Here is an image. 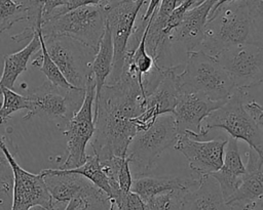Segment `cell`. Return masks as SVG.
Returning a JSON list of instances; mask_svg holds the SVG:
<instances>
[{
	"label": "cell",
	"mask_w": 263,
	"mask_h": 210,
	"mask_svg": "<svg viewBox=\"0 0 263 210\" xmlns=\"http://www.w3.org/2000/svg\"><path fill=\"white\" fill-rule=\"evenodd\" d=\"M0 149L3 151L12 172L11 210H28L33 206H43L49 210H59L43 181L41 174H33L23 169L0 136Z\"/></svg>",
	"instance_id": "obj_13"
},
{
	"label": "cell",
	"mask_w": 263,
	"mask_h": 210,
	"mask_svg": "<svg viewBox=\"0 0 263 210\" xmlns=\"http://www.w3.org/2000/svg\"><path fill=\"white\" fill-rule=\"evenodd\" d=\"M86 207H84V205L78 201V200H72L70 201L64 210H78V209H85Z\"/></svg>",
	"instance_id": "obj_35"
},
{
	"label": "cell",
	"mask_w": 263,
	"mask_h": 210,
	"mask_svg": "<svg viewBox=\"0 0 263 210\" xmlns=\"http://www.w3.org/2000/svg\"><path fill=\"white\" fill-rule=\"evenodd\" d=\"M179 135L173 114L159 116L152 126L139 131L132 139L125 155L132 175H147L155 167L160 155L175 145Z\"/></svg>",
	"instance_id": "obj_5"
},
{
	"label": "cell",
	"mask_w": 263,
	"mask_h": 210,
	"mask_svg": "<svg viewBox=\"0 0 263 210\" xmlns=\"http://www.w3.org/2000/svg\"><path fill=\"white\" fill-rule=\"evenodd\" d=\"M40 29L38 30L40 43H41L40 54L32 61V66L36 67L40 72H42L46 76L47 81H49L53 85H57V86H60L63 88H67V89L74 88L71 84L68 83V81L65 79V77L63 76V74L61 73V71L59 70L57 65L53 62V60L50 58L49 54L47 53L45 43L43 40V36L41 34Z\"/></svg>",
	"instance_id": "obj_26"
},
{
	"label": "cell",
	"mask_w": 263,
	"mask_h": 210,
	"mask_svg": "<svg viewBox=\"0 0 263 210\" xmlns=\"http://www.w3.org/2000/svg\"><path fill=\"white\" fill-rule=\"evenodd\" d=\"M180 66H170L163 79L155 89L145 97L144 110L134 121L139 131L148 129L159 116L173 114L177 98L180 94L176 82V74Z\"/></svg>",
	"instance_id": "obj_15"
},
{
	"label": "cell",
	"mask_w": 263,
	"mask_h": 210,
	"mask_svg": "<svg viewBox=\"0 0 263 210\" xmlns=\"http://www.w3.org/2000/svg\"><path fill=\"white\" fill-rule=\"evenodd\" d=\"M249 91L235 88L232 95L202 122L200 138L213 129H224L230 137L246 141L250 149L263 157V130L246 108Z\"/></svg>",
	"instance_id": "obj_4"
},
{
	"label": "cell",
	"mask_w": 263,
	"mask_h": 210,
	"mask_svg": "<svg viewBox=\"0 0 263 210\" xmlns=\"http://www.w3.org/2000/svg\"><path fill=\"white\" fill-rule=\"evenodd\" d=\"M42 3V24L59 8L67 6L69 0H40ZM41 24V25H42Z\"/></svg>",
	"instance_id": "obj_30"
},
{
	"label": "cell",
	"mask_w": 263,
	"mask_h": 210,
	"mask_svg": "<svg viewBox=\"0 0 263 210\" xmlns=\"http://www.w3.org/2000/svg\"><path fill=\"white\" fill-rule=\"evenodd\" d=\"M251 20L246 0H234L210 12L197 50L217 57L224 50L249 43Z\"/></svg>",
	"instance_id": "obj_2"
},
{
	"label": "cell",
	"mask_w": 263,
	"mask_h": 210,
	"mask_svg": "<svg viewBox=\"0 0 263 210\" xmlns=\"http://www.w3.org/2000/svg\"><path fill=\"white\" fill-rule=\"evenodd\" d=\"M54 203L80 201L84 207L109 202L107 195L80 174L61 169H44L40 172Z\"/></svg>",
	"instance_id": "obj_12"
},
{
	"label": "cell",
	"mask_w": 263,
	"mask_h": 210,
	"mask_svg": "<svg viewBox=\"0 0 263 210\" xmlns=\"http://www.w3.org/2000/svg\"><path fill=\"white\" fill-rule=\"evenodd\" d=\"M27 20L28 26L18 34L12 35L14 42L32 39L42 24V3L40 0H0V34L9 30L15 23Z\"/></svg>",
	"instance_id": "obj_17"
},
{
	"label": "cell",
	"mask_w": 263,
	"mask_h": 210,
	"mask_svg": "<svg viewBox=\"0 0 263 210\" xmlns=\"http://www.w3.org/2000/svg\"><path fill=\"white\" fill-rule=\"evenodd\" d=\"M38 30L26 47L17 52L4 55L3 72L0 79V94L3 88H13L17 77L23 72L27 71V65L30 57L41 47Z\"/></svg>",
	"instance_id": "obj_23"
},
{
	"label": "cell",
	"mask_w": 263,
	"mask_h": 210,
	"mask_svg": "<svg viewBox=\"0 0 263 210\" xmlns=\"http://www.w3.org/2000/svg\"><path fill=\"white\" fill-rule=\"evenodd\" d=\"M106 29L104 8L98 5L81 6L48 18L41 25L43 38L69 37L98 51Z\"/></svg>",
	"instance_id": "obj_6"
},
{
	"label": "cell",
	"mask_w": 263,
	"mask_h": 210,
	"mask_svg": "<svg viewBox=\"0 0 263 210\" xmlns=\"http://www.w3.org/2000/svg\"><path fill=\"white\" fill-rule=\"evenodd\" d=\"M230 1H234V0H219L214 6H213V8L211 9V11H213L214 9H216L218 6H220V5H222V4H224V3H227V2H230ZM210 11V12H211Z\"/></svg>",
	"instance_id": "obj_37"
},
{
	"label": "cell",
	"mask_w": 263,
	"mask_h": 210,
	"mask_svg": "<svg viewBox=\"0 0 263 210\" xmlns=\"http://www.w3.org/2000/svg\"><path fill=\"white\" fill-rule=\"evenodd\" d=\"M182 193L176 191L158 195L145 202V210H181Z\"/></svg>",
	"instance_id": "obj_29"
},
{
	"label": "cell",
	"mask_w": 263,
	"mask_h": 210,
	"mask_svg": "<svg viewBox=\"0 0 263 210\" xmlns=\"http://www.w3.org/2000/svg\"><path fill=\"white\" fill-rule=\"evenodd\" d=\"M113 56L114 51L111 33L106 26L104 35L100 41L98 51L91 65V74L96 84V95L99 94L102 87L106 84V81L112 72Z\"/></svg>",
	"instance_id": "obj_24"
},
{
	"label": "cell",
	"mask_w": 263,
	"mask_h": 210,
	"mask_svg": "<svg viewBox=\"0 0 263 210\" xmlns=\"http://www.w3.org/2000/svg\"><path fill=\"white\" fill-rule=\"evenodd\" d=\"M251 20L249 43L263 47V0H246Z\"/></svg>",
	"instance_id": "obj_28"
},
{
	"label": "cell",
	"mask_w": 263,
	"mask_h": 210,
	"mask_svg": "<svg viewBox=\"0 0 263 210\" xmlns=\"http://www.w3.org/2000/svg\"><path fill=\"white\" fill-rule=\"evenodd\" d=\"M245 173L246 165L242 162L237 140L229 137L225 146L221 169L210 174L218 181L225 200L237 190Z\"/></svg>",
	"instance_id": "obj_21"
},
{
	"label": "cell",
	"mask_w": 263,
	"mask_h": 210,
	"mask_svg": "<svg viewBox=\"0 0 263 210\" xmlns=\"http://www.w3.org/2000/svg\"><path fill=\"white\" fill-rule=\"evenodd\" d=\"M11 171L10 165L3 153V151L0 149V180H2L3 188L7 190L9 188V181L12 180V174H9Z\"/></svg>",
	"instance_id": "obj_31"
},
{
	"label": "cell",
	"mask_w": 263,
	"mask_h": 210,
	"mask_svg": "<svg viewBox=\"0 0 263 210\" xmlns=\"http://www.w3.org/2000/svg\"><path fill=\"white\" fill-rule=\"evenodd\" d=\"M161 0H149L148 2V6H147V9L145 11V13L141 16V18L139 19L140 22H143V23H148L151 15L153 14V12L155 11V9L158 7V5L160 4Z\"/></svg>",
	"instance_id": "obj_34"
},
{
	"label": "cell",
	"mask_w": 263,
	"mask_h": 210,
	"mask_svg": "<svg viewBox=\"0 0 263 210\" xmlns=\"http://www.w3.org/2000/svg\"><path fill=\"white\" fill-rule=\"evenodd\" d=\"M1 94L3 102L0 106V124L6 122L12 113L25 109L29 111L31 109V101L28 96L21 95L8 88H3Z\"/></svg>",
	"instance_id": "obj_27"
},
{
	"label": "cell",
	"mask_w": 263,
	"mask_h": 210,
	"mask_svg": "<svg viewBox=\"0 0 263 210\" xmlns=\"http://www.w3.org/2000/svg\"><path fill=\"white\" fill-rule=\"evenodd\" d=\"M103 0H69L68 1V4L67 6H65L64 8H59L57 9L50 16H54V15H58V14H62V13H65L67 11H70L72 9H75V8H78V7H81V6H86V5H98L102 2ZM45 23V22H44Z\"/></svg>",
	"instance_id": "obj_32"
},
{
	"label": "cell",
	"mask_w": 263,
	"mask_h": 210,
	"mask_svg": "<svg viewBox=\"0 0 263 210\" xmlns=\"http://www.w3.org/2000/svg\"><path fill=\"white\" fill-rule=\"evenodd\" d=\"M147 2L148 0H126L100 3L105 10L106 26L111 33L114 51L112 72L106 81L107 84L117 82L122 75L129 37L139 12Z\"/></svg>",
	"instance_id": "obj_9"
},
{
	"label": "cell",
	"mask_w": 263,
	"mask_h": 210,
	"mask_svg": "<svg viewBox=\"0 0 263 210\" xmlns=\"http://www.w3.org/2000/svg\"><path fill=\"white\" fill-rule=\"evenodd\" d=\"M226 139H196L187 134H180L174 148L187 160L189 168L198 175L212 174L223 165Z\"/></svg>",
	"instance_id": "obj_14"
},
{
	"label": "cell",
	"mask_w": 263,
	"mask_h": 210,
	"mask_svg": "<svg viewBox=\"0 0 263 210\" xmlns=\"http://www.w3.org/2000/svg\"><path fill=\"white\" fill-rule=\"evenodd\" d=\"M85 90L79 88H63L45 81L38 87L29 90L28 98L31 109L24 116V120L32 117L54 122L58 126H65L83 103Z\"/></svg>",
	"instance_id": "obj_7"
},
{
	"label": "cell",
	"mask_w": 263,
	"mask_h": 210,
	"mask_svg": "<svg viewBox=\"0 0 263 210\" xmlns=\"http://www.w3.org/2000/svg\"><path fill=\"white\" fill-rule=\"evenodd\" d=\"M65 171L82 175L91 181L97 187L103 191L109 199L111 198L112 190L109 178L103 170L101 162L96 155H87L85 162L81 166L73 169H66Z\"/></svg>",
	"instance_id": "obj_25"
},
{
	"label": "cell",
	"mask_w": 263,
	"mask_h": 210,
	"mask_svg": "<svg viewBox=\"0 0 263 210\" xmlns=\"http://www.w3.org/2000/svg\"><path fill=\"white\" fill-rule=\"evenodd\" d=\"M215 1H216V3H217V2H218V1H219V0H215Z\"/></svg>",
	"instance_id": "obj_40"
},
{
	"label": "cell",
	"mask_w": 263,
	"mask_h": 210,
	"mask_svg": "<svg viewBox=\"0 0 263 210\" xmlns=\"http://www.w3.org/2000/svg\"><path fill=\"white\" fill-rule=\"evenodd\" d=\"M81 210H109V202L104 203V204L92 205V206H89V207H87L85 209H81Z\"/></svg>",
	"instance_id": "obj_36"
},
{
	"label": "cell",
	"mask_w": 263,
	"mask_h": 210,
	"mask_svg": "<svg viewBox=\"0 0 263 210\" xmlns=\"http://www.w3.org/2000/svg\"><path fill=\"white\" fill-rule=\"evenodd\" d=\"M248 162L242 180L226 202L240 210H255L263 206V157L254 150L247 152Z\"/></svg>",
	"instance_id": "obj_18"
},
{
	"label": "cell",
	"mask_w": 263,
	"mask_h": 210,
	"mask_svg": "<svg viewBox=\"0 0 263 210\" xmlns=\"http://www.w3.org/2000/svg\"><path fill=\"white\" fill-rule=\"evenodd\" d=\"M180 93H198L212 101H226L235 87L216 57L196 50L187 53L183 70L176 74Z\"/></svg>",
	"instance_id": "obj_3"
},
{
	"label": "cell",
	"mask_w": 263,
	"mask_h": 210,
	"mask_svg": "<svg viewBox=\"0 0 263 210\" xmlns=\"http://www.w3.org/2000/svg\"><path fill=\"white\" fill-rule=\"evenodd\" d=\"M145 97L139 84L125 74L115 83H106L95 96V132L90 145L100 161L125 157L139 132L134 121L144 110Z\"/></svg>",
	"instance_id": "obj_1"
},
{
	"label": "cell",
	"mask_w": 263,
	"mask_h": 210,
	"mask_svg": "<svg viewBox=\"0 0 263 210\" xmlns=\"http://www.w3.org/2000/svg\"><path fill=\"white\" fill-rule=\"evenodd\" d=\"M199 183L182 193L181 210H233L223 197L218 181L210 174L198 175Z\"/></svg>",
	"instance_id": "obj_20"
},
{
	"label": "cell",
	"mask_w": 263,
	"mask_h": 210,
	"mask_svg": "<svg viewBox=\"0 0 263 210\" xmlns=\"http://www.w3.org/2000/svg\"><path fill=\"white\" fill-rule=\"evenodd\" d=\"M215 4V0H205L202 4L188 10L181 22L168 33L167 43L170 45L180 43L186 53L196 51L202 41L210 11Z\"/></svg>",
	"instance_id": "obj_19"
},
{
	"label": "cell",
	"mask_w": 263,
	"mask_h": 210,
	"mask_svg": "<svg viewBox=\"0 0 263 210\" xmlns=\"http://www.w3.org/2000/svg\"><path fill=\"white\" fill-rule=\"evenodd\" d=\"M246 108L250 115L254 118L256 123L262 128L263 130V107L259 104L254 99L248 100L246 103Z\"/></svg>",
	"instance_id": "obj_33"
},
{
	"label": "cell",
	"mask_w": 263,
	"mask_h": 210,
	"mask_svg": "<svg viewBox=\"0 0 263 210\" xmlns=\"http://www.w3.org/2000/svg\"><path fill=\"white\" fill-rule=\"evenodd\" d=\"M225 101H212L198 93H180L173 112L180 134L200 138L203 120Z\"/></svg>",
	"instance_id": "obj_16"
},
{
	"label": "cell",
	"mask_w": 263,
	"mask_h": 210,
	"mask_svg": "<svg viewBox=\"0 0 263 210\" xmlns=\"http://www.w3.org/2000/svg\"><path fill=\"white\" fill-rule=\"evenodd\" d=\"M28 210H49V209H47V208H45V207H43V206H39V205H37V206H33V207H31L30 209H28Z\"/></svg>",
	"instance_id": "obj_38"
},
{
	"label": "cell",
	"mask_w": 263,
	"mask_h": 210,
	"mask_svg": "<svg viewBox=\"0 0 263 210\" xmlns=\"http://www.w3.org/2000/svg\"><path fill=\"white\" fill-rule=\"evenodd\" d=\"M105 2H121V1H126V0H103Z\"/></svg>",
	"instance_id": "obj_39"
},
{
	"label": "cell",
	"mask_w": 263,
	"mask_h": 210,
	"mask_svg": "<svg viewBox=\"0 0 263 210\" xmlns=\"http://www.w3.org/2000/svg\"><path fill=\"white\" fill-rule=\"evenodd\" d=\"M78 210H81V209H78Z\"/></svg>",
	"instance_id": "obj_41"
},
{
	"label": "cell",
	"mask_w": 263,
	"mask_h": 210,
	"mask_svg": "<svg viewBox=\"0 0 263 210\" xmlns=\"http://www.w3.org/2000/svg\"><path fill=\"white\" fill-rule=\"evenodd\" d=\"M216 58L235 88L249 91L263 82V47L243 43L224 50Z\"/></svg>",
	"instance_id": "obj_11"
},
{
	"label": "cell",
	"mask_w": 263,
	"mask_h": 210,
	"mask_svg": "<svg viewBox=\"0 0 263 210\" xmlns=\"http://www.w3.org/2000/svg\"><path fill=\"white\" fill-rule=\"evenodd\" d=\"M199 183V176L197 178H179L168 176H150L137 175L133 176L130 192L137 194L143 202L168 192H184L195 187Z\"/></svg>",
	"instance_id": "obj_22"
},
{
	"label": "cell",
	"mask_w": 263,
	"mask_h": 210,
	"mask_svg": "<svg viewBox=\"0 0 263 210\" xmlns=\"http://www.w3.org/2000/svg\"><path fill=\"white\" fill-rule=\"evenodd\" d=\"M96 95V84L93 77L87 82L83 103L76 114L67 123L64 135L67 138L68 155L64 163L58 169L66 170L81 166L86 160L85 148L92 138L95 132L93 101Z\"/></svg>",
	"instance_id": "obj_10"
},
{
	"label": "cell",
	"mask_w": 263,
	"mask_h": 210,
	"mask_svg": "<svg viewBox=\"0 0 263 210\" xmlns=\"http://www.w3.org/2000/svg\"><path fill=\"white\" fill-rule=\"evenodd\" d=\"M43 40L47 53L68 83L85 90L92 78L91 65L97 51L69 37H47Z\"/></svg>",
	"instance_id": "obj_8"
}]
</instances>
